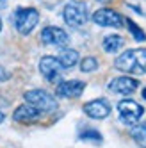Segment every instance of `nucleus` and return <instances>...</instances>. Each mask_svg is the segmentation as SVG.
I'll use <instances>...</instances> for the list:
<instances>
[{
  "mask_svg": "<svg viewBox=\"0 0 146 148\" xmlns=\"http://www.w3.org/2000/svg\"><path fill=\"white\" fill-rule=\"evenodd\" d=\"M114 66L127 75H144L146 73V48H130L116 57Z\"/></svg>",
  "mask_w": 146,
  "mask_h": 148,
  "instance_id": "obj_1",
  "label": "nucleus"
},
{
  "mask_svg": "<svg viewBox=\"0 0 146 148\" xmlns=\"http://www.w3.org/2000/svg\"><path fill=\"white\" fill-rule=\"evenodd\" d=\"M23 100L27 105H30V107H34L41 112H54L57 111V100L55 97H52V95L45 89H29L23 93Z\"/></svg>",
  "mask_w": 146,
  "mask_h": 148,
  "instance_id": "obj_2",
  "label": "nucleus"
},
{
  "mask_svg": "<svg viewBox=\"0 0 146 148\" xmlns=\"http://www.w3.org/2000/svg\"><path fill=\"white\" fill-rule=\"evenodd\" d=\"M118 114H119L121 123L128 125V127H135L141 121V118H143L144 107L141 103H137L135 100L125 98V100L118 102Z\"/></svg>",
  "mask_w": 146,
  "mask_h": 148,
  "instance_id": "obj_3",
  "label": "nucleus"
},
{
  "mask_svg": "<svg viewBox=\"0 0 146 148\" xmlns=\"http://www.w3.org/2000/svg\"><path fill=\"white\" fill-rule=\"evenodd\" d=\"M39 22V13L34 7H20L14 11V25L20 34H30Z\"/></svg>",
  "mask_w": 146,
  "mask_h": 148,
  "instance_id": "obj_4",
  "label": "nucleus"
},
{
  "mask_svg": "<svg viewBox=\"0 0 146 148\" xmlns=\"http://www.w3.org/2000/svg\"><path fill=\"white\" fill-rule=\"evenodd\" d=\"M62 18L70 27H82L87 22V7L84 2H68L62 11Z\"/></svg>",
  "mask_w": 146,
  "mask_h": 148,
  "instance_id": "obj_5",
  "label": "nucleus"
},
{
  "mask_svg": "<svg viewBox=\"0 0 146 148\" xmlns=\"http://www.w3.org/2000/svg\"><path fill=\"white\" fill-rule=\"evenodd\" d=\"M64 71L62 64L59 62L57 57H52V56H45L41 57L39 61V73L43 75L48 82H61V73Z\"/></svg>",
  "mask_w": 146,
  "mask_h": 148,
  "instance_id": "obj_6",
  "label": "nucleus"
},
{
  "mask_svg": "<svg viewBox=\"0 0 146 148\" xmlns=\"http://www.w3.org/2000/svg\"><path fill=\"white\" fill-rule=\"evenodd\" d=\"M93 22H95L96 25H100V27H114V29H119L125 23V18L118 11H114V9L103 7V9L95 11V14H93Z\"/></svg>",
  "mask_w": 146,
  "mask_h": 148,
  "instance_id": "obj_7",
  "label": "nucleus"
},
{
  "mask_svg": "<svg viewBox=\"0 0 146 148\" xmlns=\"http://www.w3.org/2000/svg\"><path fill=\"white\" fill-rule=\"evenodd\" d=\"M82 111H84V114L89 116L91 120H105L111 114L112 107L105 98H95V100L86 102L82 105Z\"/></svg>",
  "mask_w": 146,
  "mask_h": 148,
  "instance_id": "obj_8",
  "label": "nucleus"
},
{
  "mask_svg": "<svg viewBox=\"0 0 146 148\" xmlns=\"http://www.w3.org/2000/svg\"><path fill=\"white\" fill-rule=\"evenodd\" d=\"M86 89V82L82 80H61L55 88V95L61 98H78Z\"/></svg>",
  "mask_w": 146,
  "mask_h": 148,
  "instance_id": "obj_9",
  "label": "nucleus"
},
{
  "mask_svg": "<svg viewBox=\"0 0 146 148\" xmlns=\"http://www.w3.org/2000/svg\"><path fill=\"white\" fill-rule=\"evenodd\" d=\"M41 41L45 45H52V47H66L70 38L64 32V29L50 25V27H45L41 30Z\"/></svg>",
  "mask_w": 146,
  "mask_h": 148,
  "instance_id": "obj_10",
  "label": "nucleus"
},
{
  "mask_svg": "<svg viewBox=\"0 0 146 148\" xmlns=\"http://www.w3.org/2000/svg\"><path fill=\"white\" fill-rule=\"evenodd\" d=\"M41 118H43V112L30 107V105L23 103V105H18L13 112V120L16 123H22V125H32V123H38Z\"/></svg>",
  "mask_w": 146,
  "mask_h": 148,
  "instance_id": "obj_11",
  "label": "nucleus"
},
{
  "mask_svg": "<svg viewBox=\"0 0 146 148\" xmlns=\"http://www.w3.org/2000/svg\"><path fill=\"white\" fill-rule=\"evenodd\" d=\"M137 88H139V82L128 75L116 77L109 82V89L112 93H118V95H132V93H135Z\"/></svg>",
  "mask_w": 146,
  "mask_h": 148,
  "instance_id": "obj_12",
  "label": "nucleus"
},
{
  "mask_svg": "<svg viewBox=\"0 0 146 148\" xmlns=\"http://www.w3.org/2000/svg\"><path fill=\"white\" fill-rule=\"evenodd\" d=\"M59 62L62 64V68L68 70V68H73L78 62V52L77 50H73V48H62L59 52V56H57Z\"/></svg>",
  "mask_w": 146,
  "mask_h": 148,
  "instance_id": "obj_13",
  "label": "nucleus"
},
{
  "mask_svg": "<svg viewBox=\"0 0 146 148\" xmlns=\"http://www.w3.org/2000/svg\"><path fill=\"white\" fill-rule=\"evenodd\" d=\"M102 47H103V50H105V52H109V54H116V52L123 47V38L118 36V34L105 36V38H103Z\"/></svg>",
  "mask_w": 146,
  "mask_h": 148,
  "instance_id": "obj_14",
  "label": "nucleus"
},
{
  "mask_svg": "<svg viewBox=\"0 0 146 148\" xmlns=\"http://www.w3.org/2000/svg\"><path fill=\"white\" fill-rule=\"evenodd\" d=\"M78 139H80V141H86V143L102 145L103 136H102L96 129H89V127H86L84 130H80V132H78Z\"/></svg>",
  "mask_w": 146,
  "mask_h": 148,
  "instance_id": "obj_15",
  "label": "nucleus"
},
{
  "mask_svg": "<svg viewBox=\"0 0 146 148\" xmlns=\"http://www.w3.org/2000/svg\"><path fill=\"white\" fill-rule=\"evenodd\" d=\"M132 139L137 143L141 148H146V125H135L130 130Z\"/></svg>",
  "mask_w": 146,
  "mask_h": 148,
  "instance_id": "obj_16",
  "label": "nucleus"
},
{
  "mask_svg": "<svg viewBox=\"0 0 146 148\" xmlns=\"http://www.w3.org/2000/svg\"><path fill=\"white\" fill-rule=\"evenodd\" d=\"M125 23H127V27H128V30H130V34L134 36V39L135 41H146V34H144V30L143 29H139L137 25H135L130 18H127L125 20Z\"/></svg>",
  "mask_w": 146,
  "mask_h": 148,
  "instance_id": "obj_17",
  "label": "nucleus"
},
{
  "mask_svg": "<svg viewBox=\"0 0 146 148\" xmlns=\"http://www.w3.org/2000/svg\"><path fill=\"white\" fill-rule=\"evenodd\" d=\"M98 68V61L95 59V57H84V59H82L80 61V70L82 71H95Z\"/></svg>",
  "mask_w": 146,
  "mask_h": 148,
  "instance_id": "obj_18",
  "label": "nucleus"
},
{
  "mask_svg": "<svg viewBox=\"0 0 146 148\" xmlns=\"http://www.w3.org/2000/svg\"><path fill=\"white\" fill-rule=\"evenodd\" d=\"M9 79V73L2 68V66H0V82H4V80H7Z\"/></svg>",
  "mask_w": 146,
  "mask_h": 148,
  "instance_id": "obj_19",
  "label": "nucleus"
},
{
  "mask_svg": "<svg viewBox=\"0 0 146 148\" xmlns=\"http://www.w3.org/2000/svg\"><path fill=\"white\" fill-rule=\"evenodd\" d=\"M7 7V0H0V9H4Z\"/></svg>",
  "mask_w": 146,
  "mask_h": 148,
  "instance_id": "obj_20",
  "label": "nucleus"
},
{
  "mask_svg": "<svg viewBox=\"0 0 146 148\" xmlns=\"http://www.w3.org/2000/svg\"><path fill=\"white\" fill-rule=\"evenodd\" d=\"M4 120H5V114H4V112H2V111H0V123H2V121H4Z\"/></svg>",
  "mask_w": 146,
  "mask_h": 148,
  "instance_id": "obj_21",
  "label": "nucleus"
},
{
  "mask_svg": "<svg viewBox=\"0 0 146 148\" xmlns=\"http://www.w3.org/2000/svg\"><path fill=\"white\" fill-rule=\"evenodd\" d=\"M96 2H102V4H107V2H111V0H96Z\"/></svg>",
  "mask_w": 146,
  "mask_h": 148,
  "instance_id": "obj_22",
  "label": "nucleus"
},
{
  "mask_svg": "<svg viewBox=\"0 0 146 148\" xmlns=\"http://www.w3.org/2000/svg\"><path fill=\"white\" fill-rule=\"evenodd\" d=\"M143 98H144V100H146V88H144V89H143Z\"/></svg>",
  "mask_w": 146,
  "mask_h": 148,
  "instance_id": "obj_23",
  "label": "nucleus"
},
{
  "mask_svg": "<svg viewBox=\"0 0 146 148\" xmlns=\"http://www.w3.org/2000/svg\"><path fill=\"white\" fill-rule=\"evenodd\" d=\"M0 30H2V18H0Z\"/></svg>",
  "mask_w": 146,
  "mask_h": 148,
  "instance_id": "obj_24",
  "label": "nucleus"
},
{
  "mask_svg": "<svg viewBox=\"0 0 146 148\" xmlns=\"http://www.w3.org/2000/svg\"><path fill=\"white\" fill-rule=\"evenodd\" d=\"M144 125H146V123H144Z\"/></svg>",
  "mask_w": 146,
  "mask_h": 148,
  "instance_id": "obj_25",
  "label": "nucleus"
}]
</instances>
